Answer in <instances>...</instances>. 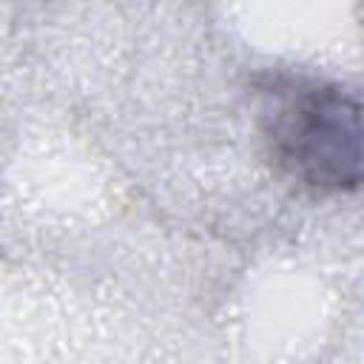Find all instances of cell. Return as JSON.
<instances>
[{"mask_svg":"<svg viewBox=\"0 0 364 364\" xmlns=\"http://www.w3.org/2000/svg\"><path fill=\"white\" fill-rule=\"evenodd\" d=\"M262 139L279 173L310 193H347L361 182V108L338 82L273 77Z\"/></svg>","mask_w":364,"mask_h":364,"instance_id":"obj_1","label":"cell"}]
</instances>
